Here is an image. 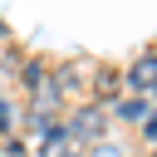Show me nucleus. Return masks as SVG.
<instances>
[{
    "label": "nucleus",
    "instance_id": "nucleus-1",
    "mask_svg": "<svg viewBox=\"0 0 157 157\" xmlns=\"http://www.w3.org/2000/svg\"><path fill=\"white\" fill-rule=\"evenodd\" d=\"M128 88H137V93L157 88V54H142V59L128 69Z\"/></svg>",
    "mask_w": 157,
    "mask_h": 157
},
{
    "label": "nucleus",
    "instance_id": "nucleus-2",
    "mask_svg": "<svg viewBox=\"0 0 157 157\" xmlns=\"http://www.w3.org/2000/svg\"><path fill=\"white\" fill-rule=\"evenodd\" d=\"M69 137H83V142H88V137H103V113H98V108H83V113L69 123Z\"/></svg>",
    "mask_w": 157,
    "mask_h": 157
},
{
    "label": "nucleus",
    "instance_id": "nucleus-3",
    "mask_svg": "<svg viewBox=\"0 0 157 157\" xmlns=\"http://www.w3.org/2000/svg\"><path fill=\"white\" fill-rule=\"evenodd\" d=\"M118 118H128V123L132 118H147V103L142 98H128V103H118Z\"/></svg>",
    "mask_w": 157,
    "mask_h": 157
},
{
    "label": "nucleus",
    "instance_id": "nucleus-4",
    "mask_svg": "<svg viewBox=\"0 0 157 157\" xmlns=\"http://www.w3.org/2000/svg\"><path fill=\"white\" fill-rule=\"evenodd\" d=\"M142 137H147V142H157V113H147V123H142Z\"/></svg>",
    "mask_w": 157,
    "mask_h": 157
},
{
    "label": "nucleus",
    "instance_id": "nucleus-5",
    "mask_svg": "<svg viewBox=\"0 0 157 157\" xmlns=\"http://www.w3.org/2000/svg\"><path fill=\"white\" fill-rule=\"evenodd\" d=\"M10 118H15V113H10L5 103H0V132H10Z\"/></svg>",
    "mask_w": 157,
    "mask_h": 157
},
{
    "label": "nucleus",
    "instance_id": "nucleus-6",
    "mask_svg": "<svg viewBox=\"0 0 157 157\" xmlns=\"http://www.w3.org/2000/svg\"><path fill=\"white\" fill-rule=\"evenodd\" d=\"M98 157H118V152H113V147H108V142H103V147H98Z\"/></svg>",
    "mask_w": 157,
    "mask_h": 157
},
{
    "label": "nucleus",
    "instance_id": "nucleus-7",
    "mask_svg": "<svg viewBox=\"0 0 157 157\" xmlns=\"http://www.w3.org/2000/svg\"><path fill=\"white\" fill-rule=\"evenodd\" d=\"M152 93H157V88H152Z\"/></svg>",
    "mask_w": 157,
    "mask_h": 157
}]
</instances>
